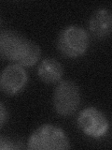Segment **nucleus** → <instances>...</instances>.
<instances>
[{"label": "nucleus", "mask_w": 112, "mask_h": 150, "mask_svg": "<svg viewBox=\"0 0 112 150\" xmlns=\"http://www.w3.org/2000/svg\"><path fill=\"white\" fill-rule=\"evenodd\" d=\"M0 56L22 67H31L38 61L40 48L18 32L5 30L0 34Z\"/></svg>", "instance_id": "f257e3e1"}, {"label": "nucleus", "mask_w": 112, "mask_h": 150, "mask_svg": "<svg viewBox=\"0 0 112 150\" xmlns=\"http://www.w3.org/2000/svg\"><path fill=\"white\" fill-rule=\"evenodd\" d=\"M27 148L38 150L68 149L70 143L68 138L60 128L53 125L39 127L28 140Z\"/></svg>", "instance_id": "f03ea898"}, {"label": "nucleus", "mask_w": 112, "mask_h": 150, "mask_svg": "<svg viewBox=\"0 0 112 150\" xmlns=\"http://www.w3.org/2000/svg\"><path fill=\"white\" fill-rule=\"evenodd\" d=\"M88 33L81 27L69 26L61 33L58 39V49L64 56L78 57L86 53L89 47Z\"/></svg>", "instance_id": "7ed1b4c3"}, {"label": "nucleus", "mask_w": 112, "mask_h": 150, "mask_svg": "<svg viewBox=\"0 0 112 150\" xmlns=\"http://www.w3.org/2000/svg\"><path fill=\"white\" fill-rule=\"evenodd\" d=\"M80 104V92L76 83L72 81L61 82L55 88L53 105L60 115H72Z\"/></svg>", "instance_id": "20e7f679"}, {"label": "nucleus", "mask_w": 112, "mask_h": 150, "mask_svg": "<svg viewBox=\"0 0 112 150\" xmlns=\"http://www.w3.org/2000/svg\"><path fill=\"white\" fill-rule=\"evenodd\" d=\"M78 125L84 133L92 138H101L108 130L109 123L106 115L96 108L84 109L78 117Z\"/></svg>", "instance_id": "39448f33"}, {"label": "nucleus", "mask_w": 112, "mask_h": 150, "mask_svg": "<svg viewBox=\"0 0 112 150\" xmlns=\"http://www.w3.org/2000/svg\"><path fill=\"white\" fill-rule=\"evenodd\" d=\"M27 83V74L22 66L9 65L0 74V89L8 95L21 92Z\"/></svg>", "instance_id": "423d86ee"}, {"label": "nucleus", "mask_w": 112, "mask_h": 150, "mask_svg": "<svg viewBox=\"0 0 112 150\" xmlns=\"http://www.w3.org/2000/svg\"><path fill=\"white\" fill-rule=\"evenodd\" d=\"M111 12L106 8H100L92 14L89 28L92 34L98 39H106L111 33Z\"/></svg>", "instance_id": "0eeeda50"}, {"label": "nucleus", "mask_w": 112, "mask_h": 150, "mask_svg": "<svg viewBox=\"0 0 112 150\" xmlns=\"http://www.w3.org/2000/svg\"><path fill=\"white\" fill-rule=\"evenodd\" d=\"M38 76L44 83L54 84L61 81L64 75V69L60 62L53 58L42 60L38 67Z\"/></svg>", "instance_id": "6e6552de"}, {"label": "nucleus", "mask_w": 112, "mask_h": 150, "mask_svg": "<svg viewBox=\"0 0 112 150\" xmlns=\"http://www.w3.org/2000/svg\"><path fill=\"white\" fill-rule=\"evenodd\" d=\"M22 148V145L14 140L0 135V150H11Z\"/></svg>", "instance_id": "1a4fd4ad"}, {"label": "nucleus", "mask_w": 112, "mask_h": 150, "mask_svg": "<svg viewBox=\"0 0 112 150\" xmlns=\"http://www.w3.org/2000/svg\"><path fill=\"white\" fill-rule=\"evenodd\" d=\"M8 120V111L1 102H0V127L3 126Z\"/></svg>", "instance_id": "9d476101"}]
</instances>
